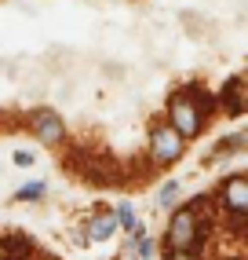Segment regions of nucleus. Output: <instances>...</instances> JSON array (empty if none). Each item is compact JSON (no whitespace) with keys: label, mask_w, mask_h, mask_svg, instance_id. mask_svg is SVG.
<instances>
[{"label":"nucleus","mask_w":248,"mask_h":260,"mask_svg":"<svg viewBox=\"0 0 248 260\" xmlns=\"http://www.w3.org/2000/svg\"><path fill=\"white\" fill-rule=\"evenodd\" d=\"M113 220L120 223V228H128V231H132V228H139V216H135V209H132V202H120Z\"/></svg>","instance_id":"nucleus-11"},{"label":"nucleus","mask_w":248,"mask_h":260,"mask_svg":"<svg viewBox=\"0 0 248 260\" xmlns=\"http://www.w3.org/2000/svg\"><path fill=\"white\" fill-rule=\"evenodd\" d=\"M4 246H8V256H11V260H26L29 249H33L26 235H11V238H4Z\"/></svg>","instance_id":"nucleus-9"},{"label":"nucleus","mask_w":248,"mask_h":260,"mask_svg":"<svg viewBox=\"0 0 248 260\" xmlns=\"http://www.w3.org/2000/svg\"><path fill=\"white\" fill-rule=\"evenodd\" d=\"M15 198H19V202H37V198H44V180H29L26 187L15 190Z\"/></svg>","instance_id":"nucleus-10"},{"label":"nucleus","mask_w":248,"mask_h":260,"mask_svg":"<svg viewBox=\"0 0 248 260\" xmlns=\"http://www.w3.org/2000/svg\"><path fill=\"white\" fill-rule=\"evenodd\" d=\"M33 132H37V140L44 147H55L66 140V125H62V117L55 110H37L33 114Z\"/></svg>","instance_id":"nucleus-5"},{"label":"nucleus","mask_w":248,"mask_h":260,"mask_svg":"<svg viewBox=\"0 0 248 260\" xmlns=\"http://www.w3.org/2000/svg\"><path fill=\"white\" fill-rule=\"evenodd\" d=\"M15 161H19V165H29V161H33V154H26V150H19V154H15Z\"/></svg>","instance_id":"nucleus-15"},{"label":"nucleus","mask_w":248,"mask_h":260,"mask_svg":"<svg viewBox=\"0 0 248 260\" xmlns=\"http://www.w3.org/2000/svg\"><path fill=\"white\" fill-rule=\"evenodd\" d=\"M113 228H117V220L110 213H99V216H92V223H88V238H92V242H106L113 235Z\"/></svg>","instance_id":"nucleus-8"},{"label":"nucleus","mask_w":248,"mask_h":260,"mask_svg":"<svg viewBox=\"0 0 248 260\" xmlns=\"http://www.w3.org/2000/svg\"><path fill=\"white\" fill-rule=\"evenodd\" d=\"M219 103L226 107L230 117H241V114L248 110V103H244V81H241V77H230V81L223 84V92H219Z\"/></svg>","instance_id":"nucleus-7"},{"label":"nucleus","mask_w":248,"mask_h":260,"mask_svg":"<svg viewBox=\"0 0 248 260\" xmlns=\"http://www.w3.org/2000/svg\"><path fill=\"white\" fill-rule=\"evenodd\" d=\"M0 260H11V256H8V246H4V238H0Z\"/></svg>","instance_id":"nucleus-16"},{"label":"nucleus","mask_w":248,"mask_h":260,"mask_svg":"<svg viewBox=\"0 0 248 260\" xmlns=\"http://www.w3.org/2000/svg\"><path fill=\"white\" fill-rule=\"evenodd\" d=\"M150 154L161 165H172V161H179L183 158V136L175 132L172 125H157L150 132Z\"/></svg>","instance_id":"nucleus-4"},{"label":"nucleus","mask_w":248,"mask_h":260,"mask_svg":"<svg viewBox=\"0 0 248 260\" xmlns=\"http://www.w3.org/2000/svg\"><path fill=\"white\" fill-rule=\"evenodd\" d=\"M139 256H143V260H150V256H153V242H150L146 235H139Z\"/></svg>","instance_id":"nucleus-13"},{"label":"nucleus","mask_w":248,"mask_h":260,"mask_svg":"<svg viewBox=\"0 0 248 260\" xmlns=\"http://www.w3.org/2000/svg\"><path fill=\"white\" fill-rule=\"evenodd\" d=\"M175 198H179V183H164V190H161V205H172Z\"/></svg>","instance_id":"nucleus-12"},{"label":"nucleus","mask_w":248,"mask_h":260,"mask_svg":"<svg viewBox=\"0 0 248 260\" xmlns=\"http://www.w3.org/2000/svg\"><path fill=\"white\" fill-rule=\"evenodd\" d=\"M223 205H226V213H244L248 209V180L244 176H230L223 183Z\"/></svg>","instance_id":"nucleus-6"},{"label":"nucleus","mask_w":248,"mask_h":260,"mask_svg":"<svg viewBox=\"0 0 248 260\" xmlns=\"http://www.w3.org/2000/svg\"><path fill=\"white\" fill-rule=\"evenodd\" d=\"M69 169H77L92 187H110V183H117V176H120L117 165H113L110 158H102V154H77V158L69 161Z\"/></svg>","instance_id":"nucleus-3"},{"label":"nucleus","mask_w":248,"mask_h":260,"mask_svg":"<svg viewBox=\"0 0 248 260\" xmlns=\"http://www.w3.org/2000/svg\"><path fill=\"white\" fill-rule=\"evenodd\" d=\"M212 110V99L204 92H175L168 103V125L179 136H197L204 125V114Z\"/></svg>","instance_id":"nucleus-1"},{"label":"nucleus","mask_w":248,"mask_h":260,"mask_svg":"<svg viewBox=\"0 0 248 260\" xmlns=\"http://www.w3.org/2000/svg\"><path fill=\"white\" fill-rule=\"evenodd\" d=\"M204 238H208V223H201V216L193 213L190 205L175 209L172 228H168V246H172V249H190V253H193Z\"/></svg>","instance_id":"nucleus-2"},{"label":"nucleus","mask_w":248,"mask_h":260,"mask_svg":"<svg viewBox=\"0 0 248 260\" xmlns=\"http://www.w3.org/2000/svg\"><path fill=\"white\" fill-rule=\"evenodd\" d=\"M168 260H197V256H193L190 249H172V256Z\"/></svg>","instance_id":"nucleus-14"}]
</instances>
